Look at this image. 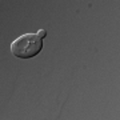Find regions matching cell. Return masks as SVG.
I'll use <instances>...</instances> for the list:
<instances>
[{"instance_id":"obj_1","label":"cell","mask_w":120,"mask_h":120,"mask_svg":"<svg viewBox=\"0 0 120 120\" xmlns=\"http://www.w3.org/2000/svg\"><path fill=\"white\" fill-rule=\"evenodd\" d=\"M43 49V40L36 34H24L13 40L11 44V52L19 59L35 57Z\"/></svg>"},{"instance_id":"obj_2","label":"cell","mask_w":120,"mask_h":120,"mask_svg":"<svg viewBox=\"0 0 120 120\" xmlns=\"http://www.w3.org/2000/svg\"><path fill=\"white\" fill-rule=\"evenodd\" d=\"M36 35H38L39 38L41 39V40H43V39L45 38V36H47V31H45V30H40V31H39V32H38Z\"/></svg>"}]
</instances>
